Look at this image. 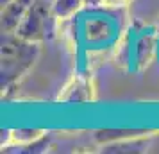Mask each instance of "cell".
Listing matches in <instances>:
<instances>
[{"label":"cell","instance_id":"6da1fadb","mask_svg":"<svg viewBox=\"0 0 159 154\" xmlns=\"http://www.w3.org/2000/svg\"><path fill=\"white\" fill-rule=\"evenodd\" d=\"M129 20L127 7L84 6L72 18L61 22L59 36L72 54L73 70L93 73L95 66L111 58Z\"/></svg>","mask_w":159,"mask_h":154},{"label":"cell","instance_id":"7a4b0ae2","mask_svg":"<svg viewBox=\"0 0 159 154\" xmlns=\"http://www.w3.org/2000/svg\"><path fill=\"white\" fill-rule=\"evenodd\" d=\"M159 29L156 20L130 18L111 56L116 70L125 75H141L157 58Z\"/></svg>","mask_w":159,"mask_h":154},{"label":"cell","instance_id":"3957f363","mask_svg":"<svg viewBox=\"0 0 159 154\" xmlns=\"http://www.w3.org/2000/svg\"><path fill=\"white\" fill-rule=\"evenodd\" d=\"M41 45L18 36L15 32H2L0 52V90L2 97L9 95L25 79L41 54Z\"/></svg>","mask_w":159,"mask_h":154},{"label":"cell","instance_id":"277c9868","mask_svg":"<svg viewBox=\"0 0 159 154\" xmlns=\"http://www.w3.org/2000/svg\"><path fill=\"white\" fill-rule=\"evenodd\" d=\"M54 4L56 0H32L27 15L23 16L15 34L38 43H45L59 36L61 22L56 16Z\"/></svg>","mask_w":159,"mask_h":154},{"label":"cell","instance_id":"5b68a950","mask_svg":"<svg viewBox=\"0 0 159 154\" xmlns=\"http://www.w3.org/2000/svg\"><path fill=\"white\" fill-rule=\"evenodd\" d=\"M95 99H97V88L93 73L75 72V70L57 95V100L65 104H88L93 102Z\"/></svg>","mask_w":159,"mask_h":154},{"label":"cell","instance_id":"8992f818","mask_svg":"<svg viewBox=\"0 0 159 154\" xmlns=\"http://www.w3.org/2000/svg\"><path fill=\"white\" fill-rule=\"evenodd\" d=\"M30 4L32 0H11L9 4L2 6V32H15L23 16L27 15Z\"/></svg>","mask_w":159,"mask_h":154},{"label":"cell","instance_id":"52a82bcc","mask_svg":"<svg viewBox=\"0 0 159 154\" xmlns=\"http://www.w3.org/2000/svg\"><path fill=\"white\" fill-rule=\"evenodd\" d=\"M47 136L43 129H7L2 131V149L7 147H30Z\"/></svg>","mask_w":159,"mask_h":154},{"label":"cell","instance_id":"ba28073f","mask_svg":"<svg viewBox=\"0 0 159 154\" xmlns=\"http://www.w3.org/2000/svg\"><path fill=\"white\" fill-rule=\"evenodd\" d=\"M84 6H86L84 0H56L54 11H56L59 22H65L68 18H72L77 11H80Z\"/></svg>","mask_w":159,"mask_h":154},{"label":"cell","instance_id":"9c48e42d","mask_svg":"<svg viewBox=\"0 0 159 154\" xmlns=\"http://www.w3.org/2000/svg\"><path fill=\"white\" fill-rule=\"evenodd\" d=\"M132 4V0H104V6H111V7H127Z\"/></svg>","mask_w":159,"mask_h":154},{"label":"cell","instance_id":"30bf717a","mask_svg":"<svg viewBox=\"0 0 159 154\" xmlns=\"http://www.w3.org/2000/svg\"><path fill=\"white\" fill-rule=\"evenodd\" d=\"M86 6H104V0H84Z\"/></svg>","mask_w":159,"mask_h":154},{"label":"cell","instance_id":"8fae6325","mask_svg":"<svg viewBox=\"0 0 159 154\" xmlns=\"http://www.w3.org/2000/svg\"><path fill=\"white\" fill-rule=\"evenodd\" d=\"M156 23H157V29H159V22L156 20ZM156 61H157V65H159V36H157V58H156Z\"/></svg>","mask_w":159,"mask_h":154},{"label":"cell","instance_id":"7c38bea8","mask_svg":"<svg viewBox=\"0 0 159 154\" xmlns=\"http://www.w3.org/2000/svg\"><path fill=\"white\" fill-rule=\"evenodd\" d=\"M9 2H11V0H0V4H2V6H6V4H9Z\"/></svg>","mask_w":159,"mask_h":154}]
</instances>
